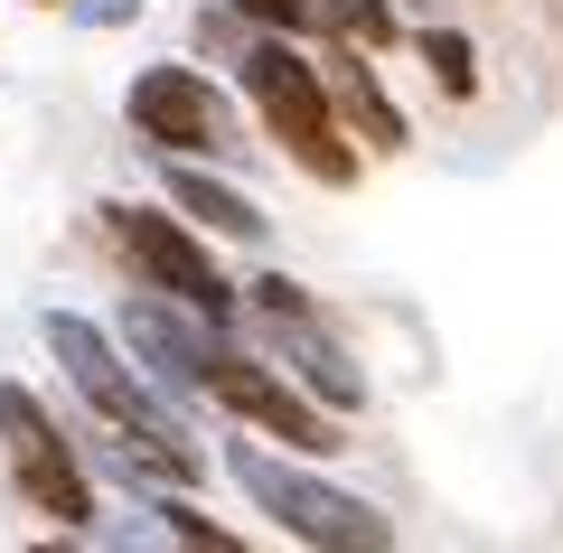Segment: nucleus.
I'll return each instance as SVG.
<instances>
[{
	"label": "nucleus",
	"instance_id": "1",
	"mask_svg": "<svg viewBox=\"0 0 563 553\" xmlns=\"http://www.w3.org/2000/svg\"><path fill=\"white\" fill-rule=\"evenodd\" d=\"M47 347H57V366H66V385H76L85 403H95L103 422L122 432V469H161V478H198V451H188V432L151 403V385L132 376L113 356V338L95 329V319H76V310H47Z\"/></svg>",
	"mask_w": 563,
	"mask_h": 553
},
{
	"label": "nucleus",
	"instance_id": "2",
	"mask_svg": "<svg viewBox=\"0 0 563 553\" xmlns=\"http://www.w3.org/2000/svg\"><path fill=\"white\" fill-rule=\"evenodd\" d=\"M225 469H235V488L254 497L263 516H282V526L301 534L310 553H395V526H385L366 497H347V488H329L320 469H301V460H273V451H254V441H235Z\"/></svg>",
	"mask_w": 563,
	"mask_h": 553
},
{
	"label": "nucleus",
	"instance_id": "3",
	"mask_svg": "<svg viewBox=\"0 0 563 553\" xmlns=\"http://www.w3.org/2000/svg\"><path fill=\"white\" fill-rule=\"evenodd\" d=\"M244 95H254V113L273 122V141L301 159L320 188H347V178H357V151L339 141V113H329V95H320V66H310L291 38H254L244 47Z\"/></svg>",
	"mask_w": 563,
	"mask_h": 553
},
{
	"label": "nucleus",
	"instance_id": "4",
	"mask_svg": "<svg viewBox=\"0 0 563 553\" xmlns=\"http://www.w3.org/2000/svg\"><path fill=\"white\" fill-rule=\"evenodd\" d=\"M207 395L225 403V413L235 422H254V432H273L282 451H301V460H329L339 451V422L320 413V403L301 395V385L291 376H273V366H263V356H244V347H207Z\"/></svg>",
	"mask_w": 563,
	"mask_h": 553
},
{
	"label": "nucleus",
	"instance_id": "5",
	"mask_svg": "<svg viewBox=\"0 0 563 553\" xmlns=\"http://www.w3.org/2000/svg\"><path fill=\"white\" fill-rule=\"evenodd\" d=\"M103 217H113V244L132 254V273H151L169 300H179V310H198L207 329H217V319H235V281L207 263V244L188 235L179 217H151V207H132V198L103 207Z\"/></svg>",
	"mask_w": 563,
	"mask_h": 553
},
{
	"label": "nucleus",
	"instance_id": "6",
	"mask_svg": "<svg viewBox=\"0 0 563 553\" xmlns=\"http://www.w3.org/2000/svg\"><path fill=\"white\" fill-rule=\"evenodd\" d=\"M0 451H10V478H20V497L38 516H57V526H85V516H95V488H85L66 432L38 413V395H20L10 376H0Z\"/></svg>",
	"mask_w": 563,
	"mask_h": 553
},
{
	"label": "nucleus",
	"instance_id": "7",
	"mask_svg": "<svg viewBox=\"0 0 563 553\" xmlns=\"http://www.w3.org/2000/svg\"><path fill=\"white\" fill-rule=\"evenodd\" d=\"M132 132L161 141L169 159L188 151H235V132H225V95L198 76V66H151V76H132Z\"/></svg>",
	"mask_w": 563,
	"mask_h": 553
},
{
	"label": "nucleus",
	"instance_id": "8",
	"mask_svg": "<svg viewBox=\"0 0 563 553\" xmlns=\"http://www.w3.org/2000/svg\"><path fill=\"white\" fill-rule=\"evenodd\" d=\"M169 198H179L198 225H217V235H235V244H263V207L244 198V188H225V178L188 169V159H169Z\"/></svg>",
	"mask_w": 563,
	"mask_h": 553
},
{
	"label": "nucleus",
	"instance_id": "9",
	"mask_svg": "<svg viewBox=\"0 0 563 553\" xmlns=\"http://www.w3.org/2000/svg\"><path fill=\"white\" fill-rule=\"evenodd\" d=\"M273 329L291 338V366H301V385H310V395H320V403H339V413H347V403H366V385H357V366H347V356L329 347V338L310 329V319H273Z\"/></svg>",
	"mask_w": 563,
	"mask_h": 553
},
{
	"label": "nucleus",
	"instance_id": "10",
	"mask_svg": "<svg viewBox=\"0 0 563 553\" xmlns=\"http://www.w3.org/2000/svg\"><path fill=\"white\" fill-rule=\"evenodd\" d=\"M339 113L357 122V132L376 141V151H404V113L385 103V85L366 76V66H339Z\"/></svg>",
	"mask_w": 563,
	"mask_h": 553
},
{
	"label": "nucleus",
	"instance_id": "11",
	"mask_svg": "<svg viewBox=\"0 0 563 553\" xmlns=\"http://www.w3.org/2000/svg\"><path fill=\"white\" fill-rule=\"evenodd\" d=\"M422 66H432L442 95H479V57H470L461 29H422Z\"/></svg>",
	"mask_w": 563,
	"mask_h": 553
},
{
	"label": "nucleus",
	"instance_id": "12",
	"mask_svg": "<svg viewBox=\"0 0 563 553\" xmlns=\"http://www.w3.org/2000/svg\"><path fill=\"white\" fill-rule=\"evenodd\" d=\"M329 20L357 47H395V10H385V0H329Z\"/></svg>",
	"mask_w": 563,
	"mask_h": 553
},
{
	"label": "nucleus",
	"instance_id": "13",
	"mask_svg": "<svg viewBox=\"0 0 563 553\" xmlns=\"http://www.w3.org/2000/svg\"><path fill=\"white\" fill-rule=\"evenodd\" d=\"M235 10H244L254 29H273V38H291V29L320 20V0H235Z\"/></svg>",
	"mask_w": 563,
	"mask_h": 553
},
{
	"label": "nucleus",
	"instance_id": "14",
	"mask_svg": "<svg viewBox=\"0 0 563 553\" xmlns=\"http://www.w3.org/2000/svg\"><path fill=\"white\" fill-rule=\"evenodd\" d=\"M161 516H169V534H179V544H188V553H244V544H235V534H217V526H207V516H198V507H161Z\"/></svg>",
	"mask_w": 563,
	"mask_h": 553
},
{
	"label": "nucleus",
	"instance_id": "15",
	"mask_svg": "<svg viewBox=\"0 0 563 553\" xmlns=\"http://www.w3.org/2000/svg\"><path fill=\"white\" fill-rule=\"evenodd\" d=\"M254 300H263V319H310L301 281H282V273H263V281H254Z\"/></svg>",
	"mask_w": 563,
	"mask_h": 553
},
{
	"label": "nucleus",
	"instance_id": "16",
	"mask_svg": "<svg viewBox=\"0 0 563 553\" xmlns=\"http://www.w3.org/2000/svg\"><path fill=\"white\" fill-rule=\"evenodd\" d=\"M132 10H141V0H76V20H85V29H122Z\"/></svg>",
	"mask_w": 563,
	"mask_h": 553
},
{
	"label": "nucleus",
	"instance_id": "17",
	"mask_svg": "<svg viewBox=\"0 0 563 553\" xmlns=\"http://www.w3.org/2000/svg\"><path fill=\"white\" fill-rule=\"evenodd\" d=\"M29 553H76V544H29Z\"/></svg>",
	"mask_w": 563,
	"mask_h": 553
}]
</instances>
